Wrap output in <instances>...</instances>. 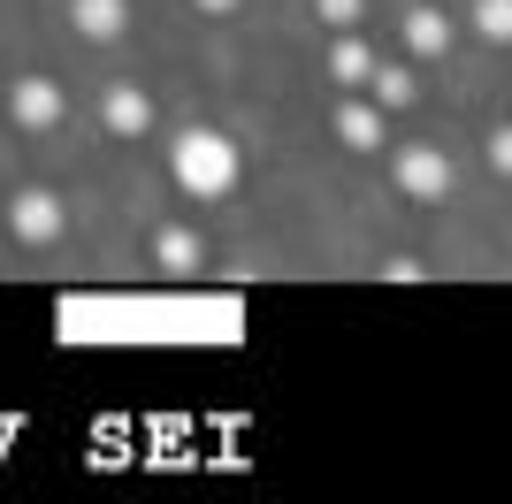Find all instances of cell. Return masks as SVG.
<instances>
[{"label":"cell","mask_w":512,"mask_h":504,"mask_svg":"<svg viewBox=\"0 0 512 504\" xmlns=\"http://www.w3.org/2000/svg\"><path fill=\"white\" fill-rule=\"evenodd\" d=\"M176 184L199 191V199L230 191L237 184V146H230V138H214V130H184V138H176Z\"/></svg>","instance_id":"cell-1"},{"label":"cell","mask_w":512,"mask_h":504,"mask_svg":"<svg viewBox=\"0 0 512 504\" xmlns=\"http://www.w3.org/2000/svg\"><path fill=\"white\" fill-rule=\"evenodd\" d=\"M398 184H406L413 199H444V191H451V161L436 146H406V153H398Z\"/></svg>","instance_id":"cell-2"},{"label":"cell","mask_w":512,"mask_h":504,"mask_svg":"<svg viewBox=\"0 0 512 504\" xmlns=\"http://www.w3.org/2000/svg\"><path fill=\"white\" fill-rule=\"evenodd\" d=\"M62 115H69V100H62V84H54V77H23L16 84V123L23 130H54Z\"/></svg>","instance_id":"cell-3"},{"label":"cell","mask_w":512,"mask_h":504,"mask_svg":"<svg viewBox=\"0 0 512 504\" xmlns=\"http://www.w3.org/2000/svg\"><path fill=\"white\" fill-rule=\"evenodd\" d=\"M100 123L115 130V138H146V123H153V100L138 92V84H107V100H100Z\"/></svg>","instance_id":"cell-4"},{"label":"cell","mask_w":512,"mask_h":504,"mask_svg":"<svg viewBox=\"0 0 512 504\" xmlns=\"http://www.w3.org/2000/svg\"><path fill=\"white\" fill-rule=\"evenodd\" d=\"M16 237H31V245L62 237V199H54V191H23L16 199Z\"/></svg>","instance_id":"cell-5"},{"label":"cell","mask_w":512,"mask_h":504,"mask_svg":"<svg viewBox=\"0 0 512 504\" xmlns=\"http://www.w3.org/2000/svg\"><path fill=\"white\" fill-rule=\"evenodd\" d=\"M337 138H344V146H360V153H375V146H383V107L344 100L337 107Z\"/></svg>","instance_id":"cell-6"},{"label":"cell","mask_w":512,"mask_h":504,"mask_svg":"<svg viewBox=\"0 0 512 504\" xmlns=\"http://www.w3.org/2000/svg\"><path fill=\"white\" fill-rule=\"evenodd\" d=\"M69 16H77L85 39H115V31L130 23V8H123V0H69Z\"/></svg>","instance_id":"cell-7"},{"label":"cell","mask_w":512,"mask_h":504,"mask_svg":"<svg viewBox=\"0 0 512 504\" xmlns=\"http://www.w3.org/2000/svg\"><path fill=\"white\" fill-rule=\"evenodd\" d=\"M444 46H451V23L436 16V8H413L406 16V54H428V62H436Z\"/></svg>","instance_id":"cell-8"},{"label":"cell","mask_w":512,"mask_h":504,"mask_svg":"<svg viewBox=\"0 0 512 504\" xmlns=\"http://www.w3.org/2000/svg\"><path fill=\"white\" fill-rule=\"evenodd\" d=\"M329 77H337V84H352V92H360V84L375 77V54H367V46L352 39V31H344V39H337V54H329Z\"/></svg>","instance_id":"cell-9"},{"label":"cell","mask_w":512,"mask_h":504,"mask_svg":"<svg viewBox=\"0 0 512 504\" xmlns=\"http://www.w3.org/2000/svg\"><path fill=\"white\" fill-rule=\"evenodd\" d=\"M367 84H375V107H413V69H398V62H375V77H367Z\"/></svg>","instance_id":"cell-10"},{"label":"cell","mask_w":512,"mask_h":504,"mask_svg":"<svg viewBox=\"0 0 512 504\" xmlns=\"http://www.w3.org/2000/svg\"><path fill=\"white\" fill-rule=\"evenodd\" d=\"M474 31L505 46V39H512V0H474Z\"/></svg>","instance_id":"cell-11"},{"label":"cell","mask_w":512,"mask_h":504,"mask_svg":"<svg viewBox=\"0 0 512 504\" xmlns=\"http://www.w3.org/2000/svg\"><path fill=\"white\" fill-rule=\"evenodd\" d=\"M153 252H161V268H199V237L192 230H161Z\"/></svg>","instance_id":"cell-12"},{"label":"cell","mask_w":512,"mask_h":504,"mask_svg":"<svg viewBox=\"0 0 512 504\" xmlns=\"http://www.w3.org/2000/svg\"><path fill=\"white\" fill-rule=\"evenodd\" d=\"M321 8V23H337V31H360L367 23V0H314Z\"/></svg>","instance_id":"cell-13"},{"label":"cell","mask_w":512,"mask_h":504,"mask_svg":"<svg viewBox=\"0 0 512 504\" xmlns=\"http://www.w3.org/2000/svg\"><path fill=\"white\" fill-rule=\"evenodd\" d=\"M490 161L512 176V123H505V130H490Z\"/></svg>","instance_id":"cell-14"},{"label":"cell","mask_w":512,"mask_h":504,"mask_svg":"<svg viewBox=\"0 0 512 504\" xmlns=\"http://www.w3.org/2000/svg\"><path fill=\"white\" fill-rule=\"evenodd\" d=\"M199 8H207V16H230V8H237V0H199Z\"/></svg>","instance_id":"cell-15"}]
</instances>
